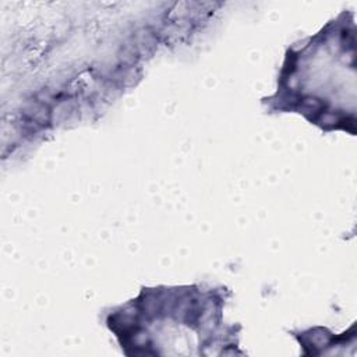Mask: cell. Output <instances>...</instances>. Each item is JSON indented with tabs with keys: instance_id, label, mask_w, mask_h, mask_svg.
Returning a JSON list of instances; mask_svg holds the SVG:
<instances>
[{
	"instance_id": "obj_1",
	"label": "cell",
	"mask_w": 357,
	"mask_h": 357,
	"mask_svg": "<svg viewBox=\"0 0 357 357\" xmlns=\"http://www.w3.org/2000/svg\"><path fill=\"white\" fill-rule=\"evenodd\" d=\"M231 296L211 283L141 286L134 298L103 310V325L127 357L244 356L241 324L225 321Z\"/></svg>"
},
{
	"instance_id": "obj_2",
	"label": "cell",
	"mask_w": 357,
	"mask_h": 357,
	"mask_svg": "<svg viewBox=\"0 0 357 357\" xmlns=\"http://www.w3.org/2000/svg\"><path fill=\"white\" fill-rule=\"evenodd\" d=\"M268 114L293 113L329 134H357V25L342 10L284 52L275 92L261 98Z\"/></svg>"
},
{
	"instance_id": "obj_3",
	"label": "cell",
	"mask_w": 357,
	"mask_h": 357,
	"mask_svg": "<svg viewBox=\"0 0 357 357\" xmlns=\"http://www.w3.org/2000/svg\"><path fill=\"white\" fill-rule=\"evenodd\" d=\"M303 349L304 356H322V354H339L337 349L346 344H356V325L353 324L349 331L342 333H333L326 326H311L307 329L289 332Z\"/></svg>"
}]
</instances>
